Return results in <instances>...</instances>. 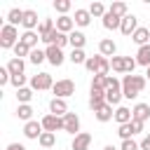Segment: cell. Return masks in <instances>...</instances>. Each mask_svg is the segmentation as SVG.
Here are the masks:
<instances>
[{"mask_svg": "<svg viewBox=\"0 0 150 150\" xmlns=\"http://www.w3.org/2000/svg\"><path fill=\"white\" fill-rule=\"evenodd\" d=\"M110 73V61L105 59V56H101V61H98V70H96V75H108Z\"/></svg>", "mask_w": 150, "mask_h": 150, "instance_id": "43", "label": "cell"}, {"mask_svg": "<svg viewBox=\"0 0 150 150\" xmlns=\"http://www.w3.org/2000/svg\"><path fill=\"white\" fill-rule=\"evenodd\" d=\"M120 150H141V143H136L134 138H129V141H122Z\"/></svg>", "mask_w": 150, "mask_h": 150, "instance_id": "44", "label": "cell"}, {"mask_svg": "<svg viewBox=\"0 0 150 150\" xmlns=\"http://www.w3.org/2000/svg\"><path fill=\"white\" fill-rule=\"evenodd\" d=\"M141 150H150V134L143 136V141H141Z\"/></svg>", "mask_w": 150, "mask_h": 150, "instance_id": "49", "label": "cell"}, {"mask_svg": "<svg viewBox=\"0 0 150 150\" xmlns=\"http://www.w3.org/2000/svg\"><path fill=\"white\" fill-rule=\"evenodd\" d=\"M42 129L56 134L59 129H63V117H56V115H52V112L45 115V117H42Z\"/></svg>", "mask_w": 150, "mask_h": 150, "instance_id": "7", "label": "cell"}, {"mask_svg": "<svg viewBox=\"0 0 150 150\" xmlns=\"http://www.w3.org/2000/svg\"><path fill=\"white\" fill-rule=\"evenodd\" d=\"M110 68L115 73H127V66H124V56H112L110 59Z\"/></svg>", "mask_w": 150, "mask_h": 150, "instance_id": "36", "label": "cell"}, {"mask_svg": "<svg viewBox=\"0 0 150 150\" xmlns=\"http://www.w3.org/2000/svg\"><path fill=\"white\" fill-rule=\"evenodd\" d=\"M131 40H134L138 47L150 45V30H148V28H143V26H138V28H136V33L131 35Z\"/></svg>", "mask_w": 150, "mask_h": 150, "instance_id": "20", "label": "cell"}, {"mask_svg": "<svg viewBox=\"0 0 150 150\" xmlns=\"http://www.w3.org/2000/svg\"><path fill=\"white\" fill-rule=\"evenodd\" d=\"M30 52H33V49L19 40V42H16V47H14V59H21V56H30Z\"/></svg>", "mask_w": 150, "mask_h": 150, "instance_id": "35", "label": "cell"}, {"mask_svg": "<svg viewBox=\"0 0 150 150\" xmlns=\"http://www.w3.org/2000/svg\"><path fill=\"white\" fill-rule=\"evenodd\" d=\"M105 12H108V9L103 7V2H91V5H89V14H91V16H101V19H103Z\"/></svg>", "mask_w": 150, "mask_h": 150, "instance_id": "38", "label": "cell"}, {"mask_svg": "<svg viewBox=\"0 0 150 150\" xmlns=\"http://www.w3.org/2000/svg\"><path fill=\"white\" fill-rule=\"evenodd\" d=\"M38 40H40V35H38L35 30H26V33L21 35V42H23V45H28L30 49H35V45H38Z\"/></svg>", "mask_w": 150, "mask_h": 150, "instance_id": "30", "label": "cell"}, {"mask_svg": "<svg viewBox=\"0 0 150 150\" xmlns=\"http://www.w3.org/2000/svg\"><path fill=\"white\" fill-rule=\"evenodd\" d=\"M52 91H54V98H68L75 94V82L73 80H59V82H54Z\"/></svg>", "mask_w": 150, "mask_h": 150, "instance_id": "4", "label": "cell"}, {"mask_svg": "<svg viewBox=\"0 0 150 150\" xmlns=\"http://www.w3.org/2000/svg\"><path fill=\"white\" fill-rule=\"evenodd\" d=\"M49 112L56 115V117H63V115L68 112V103H66V98H52V101H49Z\"/></svg>", "mask_w": 150, "mask_h": 150, "instance_id": "14", "label": "cell"}, {"mask_svg": "<svg viewBox=\"0 0 150 150\" xmlns=\"http://www.w3.org/2000/svg\"><path fill=\"white\" fill-rule=\"evenodd\" d=\"M23 68H26L23 59H9V63H7V70L12 73V77L14 75H23Z\"/></svg>", "mask_w": 150, "mask_h": 150, "instance_id": "27", "label": "cell"}, {"mask_svg": "<svg viewBox=\"0 0 150 150\" xmlns=\"http://www.w3.org/2000/svg\"><path fill=\"white\" fill-rule=\"evenodd\" d=\"M131 131H134V136H136V134H141V131H143V122L131 120Z\"/></svg>", "mask_w": 150, "mask_h": 150, "instance_id": "48", "label": "cell"}, {"mask_svg": "<svg viewBox=\"0 0 150 150\" xmlns=\"http://www.w3.org/2000/svg\"><path fill=\"white\" fill-rule=\"evenodd\" d=\"M54 28H56V21H54V19H42V21H40V28H38L40 40H45V38H47Z\"/></svg>", "mask_w": 150, "mask_h": 150, "instance_id": "25", "label": "cell"}, {"mask_svg": "<svg viewBox=\"0 0 150 150\" xmlns=\"http://www.w3.org/2000/svg\"><path fill=\"white\" fill-rule=\"evenodd\" d=\"M7 23L9 26H19V23H23V9H9L7 12Z\"/></svg>", "mask_w": 150, "mask_h": 150, "instance_id": "28", "label": "cell"}, {"mask_svg": "<svg viewBox=\"0 0 150 150\" xmlns=\"http://www.w3.org/2000/svg\"><path fill=\"white\" fill-rule=\"evenodd\" d=\"M117 134H120L122 141H129V138L134 136V131H131V122H129V124H122V127L117 129Z\"/></svg>", "mask_w": 150, "mask_h": 150, "instance_id": "42", "label": "cell"}, {"mask_svg": "<svg viewBox=\"0 0 150 150\" xmlns=\"http://www.w3.org/2000/svg\"><path fill=\"white\" fill-rule=\"evenodd\" d=\"M91 89H108V75H94L91 80Z\"/></svg>", "mask_w": 150, "mask_h": 150, "instance_id": "37", "label": "cell"}, {"mask_svg": "<svg viewBox=\"0 0 150 150\" xmlns=\"http://www.w3.org/2000/svg\"><path fill=\"white\" fill-rule=\"evenodd\" d=\"M30 98H33V89H28V87L16 89V101H19V105H21V103H28Z\"/></svg>", "mask_w": 150, "mask_h": 150, "instance_id": "34", "label": "cell"}, {"mask_svg": "<svg viewBox=\"0 0 150 150\" xmlns=\"http://www.w3.org/2000/svg\"><path fill=\"white\" fill-rule=\"evenodd\" d=\"M68 40H70V47H73V49H84L87 35H84L82 30H73V33L68 35Z\"/></svg>", "mask_w": 150, "mask_h": 150, "instance_id": "21", "label": "cell"}, {"mask_svg": "<svg viewBox=\"0 0 150 150\" xmlns=\"http://www.w3.org/2000/svg\"><path fill=\"white\" fill-rule=\"evenodd\" d=\"M124 66H127V75H134V68H136L138 63H136V59H131V56H124Z\"/></svg>", "mask_w": 150, "mask_h": 150, "instance_id": "45", "label": "cell"}, {"mask_svg": "<svg viewBox=\"0 0 150 150\" xmlns=\"http://www.w3.org/2000/svg\"><path fill=\"white\" fill-rule=\"evenodd\" d=\"M7 82H12V73L5 66V68H0V84H7Z\"/></svg>", "mask_w": 150, "mask_h": 150, "instance_id": "46", "label": "cell"}, {"mask_svg": "<svg viewBox=\"0 0 150 150\" xmlns=\"http://www.w3.org/2000/svg\"><path fill=\"white\" fill-rule=\"evenodd\" d=\"M103 150H117V148H115V145H105Z\"/></svg>", "mask_w": 150, "mask_h": 150, "instance_id": "51", "label": "cell"}, {"mask_svg": "<svg viewBox=\"0 0 150 150\" xmlns=\"http://www.w3.org/2000/svg\"><path fill=\"white\" fill-rule=\"evenodd\" d=\"M145 87V77L143 75H124L122 77V96L124 98H136Z\"/></svg>", "mask_w": 150, "mask_h": 150, "instance_id": "1", "label": "cell"}, {"mask_svg": "<svg viewBox=\"0 0 150 150\" xmlns=\"http://www.w3.org/2000/svg\"><path fill=\"white\" fill-rule=\"evenodd\" d=\"M73 28H75V21H73V16H59L56 19V30L59 33H66V35H70L73 33Z\"/></svg>", "mask_w": 150, "mask_h": 150, "instance_id": "16", "label": "cell"}, {"mask_svg": "<svg viewBox=\"0 0 150 150\" xmlns=\"http://www.w3.org/2000/svg\"><path fill=\"white\" fill-rule=\"evenodd\" d=\"M136 28H138V21H136V16H134V14H127V16L122 19V26H120L122 35H134V33H136Z\"/></svg>", "mask_w": 150, "mask_h": 150, "instance_id": "13", "label": "cell"}, {"mask_svg": "<svg viewBox=\"0 0 150 150\" xmlns=\"http://www.w3.org/2000/svg\"><path fill=\"white\" fill-rule=\"evenodd\" d=\"M73 21H75V26H89L91 23V14H89V9H75V16H73Z\"/></svg>", "mask_w": 150, "mask_h": 150, "instance_id": "23", "label": "cell"}, {"mask_svg": "<svg viewBox=\"0 0 150 150\" xmlns=\"http://www.w3.org/2000/svg\"><path fill=\"white\" fill-rule=\"evenodd\" d=\"M19 40H21V38H19V30H16V26H9V23H5V26L0 28V47H2V49H14Z\"/></svg>", "mask_w": 150, "mask_h": 150, "instance_id": "2", "label": "cell"}, {"mask_svg": "<svg viewBox=\"0 0 150 150\" xmlns=\"http://www.w3.org/2000/svg\"><path fill=\"white\" fill-rule=\"evenodd\" d=\"M131 112H134V120H136V122H143V124H145V120L150 117V105H148V103H136V105L131 108Z\"/></svg>", "mask_w": 150, "mask_h": 150, "instance_id": "17", "label": "cell"}, {"mask_svg": "<svg viewBox=\"0 0 150 150\" xmlns=\"http://www.w3.org/2000/svg\"><path fill=\"white\" fill-rule=\"evenodd\" d=\"M120 26H122V19H120L117 14H112V12H105V16H103V28L115 30V28H120Z\"/></svg>", "mask_w": 150, "mask_h": 150, "instance_id": "24", "label": "cell"}, {"mask_svg": "<svg viewBox=\"0 0 150 150\" xmlns=\"http://www.w3.org/2000/svg\"><path fill=\"white\" fill-rule=\"evenodd\" d=\"M52 87H54V80H52L49 73H38V75L30 77V89H35V91H45V89H52Z\"/></svg>", "mask_w": 150, "mask_h": 150, "instance_id": "5", "label": "cell"}, {"mask_svg": "<svg viewBox=\"0 0 150 150\" xmlns=\"http://www.w3.org/2000/svg\"><path fill=\"white\" fill-rule=\"evenodd\" d=\"M136 63H138V66H145V68H150V45H143V47H138V52H136Z\"/></svg>", "mask_w": 150, "mask_h": 150, "instance_id": "22", "label": "cell"}, {"mask_svg": "<svg viewBox=\"0 0 150 150\" xmlns=\"http://www.w3.org/2000/svg\"><path fill=\"white\" fill-rule=\"evenodd\" d=\"M145 80H150V68H145Z\"/></svg>", "mask_w": 150, "mask_h": 150, "instance_id": "52", "label": "cell"}, {"mask_svg": "<svg viewBox=\"0 0 150 150\" xmlns=\"http://www.w3.org/2000/svg\"><path fill=\"white\" fill-rule=\"evenodd\" d=\"M131 120H134L131 108H127V105H117V110H115V122L122 127V124H129Z\"/></svg>", "mask_w": 150, "mask_h": 150, "instance_id": "15", "label": "cell"}, {"mask_svg": "<svg viewBox=\"0 0 150 150\" xmlns=\"http://www.w3.org/2000/svg\"><path fill=\"white\" fill-rule=\"evenodd\" d=\"M16 117L23 120V122H30V117H33V108H30V103H21V105L16 108Z\"/></svg>", "mask_w": 150, "mask_h": 150, "instance_id": "29", "label": "cell"}, {"mask_svg": "<svg viewBox=\"0 0 150 150\" xmlns=\"http://www.w3.org/2000/svg\"><path fill=\"white\" fill-rule=\"evenodd\" d=\"M98 61H101V54H98V56H89V59H87V63H84V68H87L89 73H94V75H96V70H98Z\"/></svg>", "mask_w": 150, "mask_h": 150, "instance_id": "41", "label": "cell"}, {"mask_svg": "<svg viewBox=\"0 0 150 150\" xmlns=\"http://www.w3.org/2000/svg\"><path fill=\"white\" fill-rule=\"evenodd\" d=\"M9 84H14V87H16V89H21V87H23V84H26V75H14V77H12V82H9Z\"/></svg>", "mask_w": 150, "mask_h": 150, "instance_id": "47", "label": "cell"}, {"mask_svg": "<svg viewBox=\"0 0 150 150\" xmlns=\"http://www.w3.org/2000/svg\"><path fill=\"white\" fill-rule=\"evenodd\" d=\"M73 5H70V0H54V9L61 14V16H66V12L70 9Z\"/></svg>", "mask_w": 150, "mask_h": 150, "instance_id": "40", "label": "cell"}, {"mask_svg": "<svg viewBox=\"0 0 150 150\" xmlns=\"http://www.w3.org/2000/svg\"><path fill=\"white\" fill-rule=\"evenodd\" d=\"M98 52H101V56H115V52H117V45H115L110 38H103V40L98 42Z\"/></svg>", "mask_w": 150, "mask_h": 150, "instance_id": "19", "label": "cell"}, {"mask_svg": "<svg viewBox=\"0 0 150 150\" xmlns=\"http://www.w3.org/2000/svg\"><path fill=\"white\" fill-rule=\"evenodd\" d=\"M63 131H68V134H73V136L80 134V117H77L75 112H66V115H63Z\"/></svg>", "mask_w": 150, "mask_h": 150, "instance_id": "8", "label": "cell"}, {"mask_svg": "<svg viewBox=\"0 0 150 150\" xmlns=\"http://www.w3.org/2000/svg\"><path fill=\"white\" fill-rule=\"evenodd\" d=\"M42 42H47V45H56V47H61V49H63L66 45H70L68 35H66V33H59L56 28H54V30H52V33H49V35H47Z\"/></svg>", "mask_w": 150, "mask_h": 150, "instance_id": "10", "label": "cell"}, {"mask_svg": "<svg viewBox=\"0 0 150 150\" xmlns=\"http://www.w3.org/2000/svg\"><path fill=\"white\" fill-rule=\"evenodd\" d=\"M42 134H45V129H42V122H35V120L26 122V127H23V136H26V138H30V141H38Z\"/></svg>", "mask_w": 150, "mask_h": 150, "instance_id": "9", "label": "cell"}, {"mask_svg": "<svg viewBox=\"0 0 150 150\" xmlns=\"http://www.w3.org/2000/svg\"><path fill=\"white\" fill-rule=\"evenodd\" d=\"M45 52H47V61H49L52 66H56V68H59V66L63 63V59H66L63 52H61V47H56V45H47Z\"/></svg>", "mask_w": 150, "mask_h": 150, "instance_id": "11", "label": "cell"}, {"mask_svg": "<svg viewBox=\"0 0 150 150\" xmlns=\"http://www.w3.org/2000/svg\"><path fill=\"white\" fill-rule=\"evenodd\" d=\"M94 115H96V120H98V122H110V120L115 117V112H112V105H110V103H105L103 108H98Z\"/></svg>", "mask_w": 150, "mask_h": 150, "instance_id": "26", "label": "cell"}, {"mask_svg": "<svg viewBox=\"0 0 150 150\" xmlns=\"http://www.w3.org/2000/svg\"><path fill=\"white\" fill-rule=\"evenodd\" d=\"M68 59H70V63H75V66H80V63H82V66H84V63H87V59H89V56H87V54H84V49H73V52H70V56H68Z\"/></svg>", "mask_w": 150, "mask_h": 150, "instance_id": "31", "label": "cell"}, {"mask_svg": "<svg viewBox=\"0 0 150 150\" xmlns=\"http://www.w3.org/2000/svg\"><path fill=\"white\" fill-rule=\"evenodd\" d=\"M105 105V91L103 89H91L89 87V108L96 112L98 108H103Z\"/></svg>", "mask_w": 150, "mask_h": 150, "instance_id": "6", "label": "cell"}, {"mask_svg": "<svg viewBox=\"0 0 150 150\" xmlns=\"http://www.w3.org/2000/svg\"><path fill=\"white\" fill-rule=\"evenodd\" d=\"M122 101V82L115 75H108V89H105V103L110 105H120Z\"/></svg>", "mask_w": 150, "mask_h": 150, "instance_id": "3", "label": "cell"}, {"mask_svg": "<svg viewBox=\"0 0 150 150\" xmlns=\"http://www.w3.org/2000/svg\"><path fill=\"white\" fill-rule=\"evenodd\" d=\"M108 12H112V14H117L120 19H124V16L129 14V9H127V5H124V2H120V0H117V2H112V5L108 7Z\"/></svg>", "mask_w": 150, "mask_h": 150, "instance_id": "32", "label": "cell"}, {"mask_svg": "<svg viewBox=\"0 0 150 150\" xmlns=\"http://www.w3.org/2000/svg\"><path fill=\"white\" fill-rule=\"evenodd\" d=\"M28 59H30V63H35V66H38V63H42V61L47 59V52H45V49H38V47H35V49L30 52V56H28Z\"/></svg>", "mask_w": 150, "mask_h": 150, "instance_id": "39", "label": "cell"}, {"mask_svg": "<svg viewBox=\"0 0 150 150\" xmlns=\"http://www.w3.org/2000/svg\"><path fill=\"white\" fill-rule=\"evenodd\" d=\"M38 143H40L42 148H52V145H56V134H52V131H45V134L38 138Z\"/></svg>", "mask_w": 150, "mask_h": 150, "instance_id": "33", "label": "cell"}, {"mask_svg": "<svg viewBox=\"0 0 150 150\" xmlns=\"http://www.w3.org/2000/svg\"><path fill=\"white\" fill-rule=\"evenodd\" d=\"M5 150H26V148H23L21 143H9V145H7Z\"/></svg>", "mask_w": 150, "mask_h": 150, "instance_id": "50", "label": "cell"}, {"mask_svg": "<svg viewBox=\"0 0 150 150\" xmlns=\"http://www.w3.org/2000/svg\"><path fill=\"white\" fill-rule=\"evenodd\" d=\"M26 30H35V28H40L38 26V12H33V9H23V23H21Z\"/></svg>", "mask_w": 150, "mask_h": 150, "instance_id": "18", "label": "cell"}, {"mask_svg": "<svg viewBox=\"0 0 150 150\" xmlns=\"http://www.w3.org/2000/svg\"><path fill=\"white\" fill-rule=\"evenodd\" d=\"M89 145H91V134H87V131H80L70 143L73 150H89Z\"/></svg>", "mask_w": 150, "mask_h": 150, "instance_id": "12", "label": "cell"}]
</instances>
